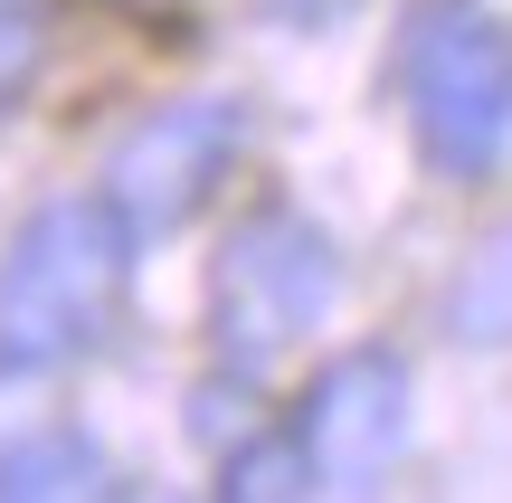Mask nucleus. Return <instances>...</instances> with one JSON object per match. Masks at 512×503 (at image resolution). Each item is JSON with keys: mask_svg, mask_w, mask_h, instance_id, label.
I'll list each match as a JSON object with an SVG mask.
<instances>
[{"mask_svg": "<svg viewBox=\"0 0 512 503\" xmlns=\"http://www.w3.org/2000/svg\"><path fill=\"white\" fill-rule=\"evenodd\" d=\"M133 228L105 209V190H57L0 247V371L48 380L105 352L114 314L133 295Z\"/></svg>", "mask_w": 512, "mask_h": 503, "instance_id": "obj_1", "label": "nucleus"}, {"mask_svg": "<svg viewBox=\"0 0 512 503\" xmlns=\"http://www.w3.org/2000/svg\"><path fill=\"white\" fill-rule=\"evenodd\" d=\"M408 143L446 190H494L512 152V57L484 0H408L399 19Z\"/></svg>", "mask_w": 512, "mask_h": 503, "instance_id": "obj_2", "label": "nucleus"}, {"mask_svg": "<svg viewBox=\"0 0 512 503\" xmlns=\"http://www.w3.org/2000/svg\"><path fill=\"white\" fill-rule=\"evenodd\" d=\"M342 314V247L323 219L294 200H256L209 257V342L228 371H266V361L304 352L323 323Z\"/></svg>", "mask_w": 512, "mask_h": 503, "instance_id": "obj_3", "label": "nucleus"}, {"mask_svg": "<svg viewBox=\"0 0 512 503\" xmlns=\"http://www.w3.org/2000/svg\"><path fill=\"white\" fill-rule=\"evenodd\" d=\"M247 162V105L238 95H181V105H152L124 143L105 152V209L133 228V247L181 238L209 200L228 190V171Z\"/></svg>", "mask_w": 512, "mask_h": 503, "instance_id": "obj_4", "label": "nucleus"}, {"mask_svg": "<svg viewBox=\"0 0 512 503\" xmlns=\"http://www.w3.org/2000/svg\"><path fill=\"white\" fill-rule=\"evenodd\" d=\"M294 447L313 456L323 494H370L408 447V361L389 342H351L313 371L304 418H294Z\"/></svg>", "mask_w": 512, "mask_h": 503, "instance_id": "obj_5", "label": "nucleus"}, {"mask_svg": "<svg viewBox=\"0 0 512 503\" xmlns=\"http://www.w3.org/2000/svg\"><path fill=\"white\" fill-rule=\"evenodd\" d=\"M0 494L19 503H48V494H114V466L86 428H38L0 447Z\"/></svg>", "mask_w": 512, "mask_h": 503, "instance_id": "obj_6", "label": "nucleus"}, {"mask_svg": "<svg viewBox=\"0 0 512 503\" xmlns=\"http://www.w3.org/2000/svg\"><path fill=\"white\" fill-rule=\"evenodd\" d=\"M219 494L285 503V494H323V475H313V456L294 447V428H238V447L219 456Z\"/></svg>", "mask_w": 512, "mask_h": 503, "instance_id": "obj_7", "label": "nucleus"}, {"mask_svg": "<svg viewBox=\"0 0 512 503\" xmlns=\"http://www.w3.org/2000/svg\"><path fill=\"white\" fill-rule=\"evenodd\" d=\"M38 67H48V0H0V124L29 105Z\"/></svg>", "mask_w": 512, "mask_h": 503, "instance_id": "obj_8", "label": "nucleus"}]
</instances>
